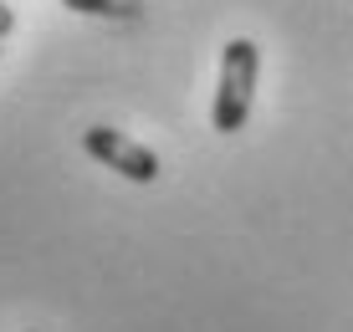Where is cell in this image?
Listing matches in <instances>:
<instances>
[{
  "label": "cell",
  "instance_id": "obj_1",
  "mask_svg": "<svg viewBox=\"0 0 353 332\" xmlns=\"http://www.w3.org/2000/svg\"><path fill=\"white\" fill-rule=\"evenodd\" d=\"M256 72H261V52L256 41L236 36L221 56V87H215V133H241L251 118V97H256Z\"/></svg>",
  "mask_w": 353,
  "mask_h": 332
},
{
  "label": "cell",
  "instance_id": "obj_4",
  "mask_svg": "<svg viewBox=\"0 0 353 332\" xmlns=\"http://www.w3.org/2000/svg\"><path fill=\"white\" fill-rule=\"evenodd\" d=\"M10 26H16V10H10L6 0H0V36H10Z\"/></svg>",
  "mask_w": 353,
  "mask_h": 332
},
{
  "label": "cell",
  "instance_id": "obj_2",
  "mask_svg": "<svg viewBox=\"0 0 353 332\" xmlns=\"http://www.w3.org/2000/svg\"><path fill=\"white\" fill-rule=\"evenodd\" d=\"M82 149H88L103 169H113V174H123L133 184H154L159 179L154 149H143L139 138H128V133H118V128H88L82 133Z\"/></svg>",
  "mask_w": 353,
  "mask_h": 332
},
{
  "label": "cell",
  "instance_id": "obj_3",
  "mask_svg": "<svg viewBox=\"0 0 353 332\" xmlns=\"http://www.w3.org/2000/svg\"><path fill=\"white\" fill-rule=\"evenodd\" d=\"M67 10L77 16H103V21H139L143 16V0H62Z\"/></svg>",
  "mask_w": 353,
  "mask_h": 332
}]
</instances>
